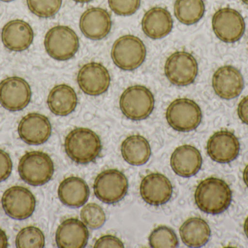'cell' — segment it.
Returning <instances> with one entry per match:
<instances>
[{
    "label": "cell",
    "mask_w": 248,
    "mask_h": 248,
    "mask_svg": "<svg viewBox=\"0 0 248 248\" xmlns=\"http://www.w3.org/2000/svg\"><path fill=\"white\" fill-rule=\"evenodd\" d=\"M195 201L202 212L218 215L230 208L232 201V192L224 181L210 177L202 181L197 186Z\"/></svg>",
    "instance_id": "cell-1"
},
{
    "label": "cell",
    "mask_w": 248,
    "mask_h": 248,
    "mask_svg": "<svg viewBox=\"0 0 248 248\" xmlns=\"http://www.w3.org/2000/svg\"><path fill=\"white\" fill-rule=\"evenodd\" d=\"M65 153L71 160L81 165L94 162L102 151V143L96 132L88 128L71 131L64 142Z\"/></svg>",
    "instance_id": "cell-2"
},
{
    "label": "cell",
    "mask_w": 248,
    "mask_h": 248,
    "mask_svg": "<svg viewBox=\"0 0 248 248\" xmlns=\"http://www.w3.org/2000/svg\"><path fill=\"white\" fill-rule=\"evenodd\" d=\"M54 171L55 167L52 159L42 151L26 153L19 162L20 177L31 186H40L46 184L53 176Z\"/></svg>",
    "instance_id": "cell-3"
},
{
    "label": "cell",
    "mask_w": 248,
    "mask_h": 248,
    "mask_svg": "<svg viewBox=\"0 0 248 248\" xmlns=\"http://www.w3.org/2000/svg\"><path fill=\"white\" fill-rule=\"evenodd\" d=\"M111 58L116 66L131 71L141 66L147 56V48L141 39L134 35H124L112 47Z\"/></svg>",
    "instance_id": "cell-4"
},
{
    "label": "cell",
    "mask_w": 248,
    "mask_h": 248,
    "mask_svg": "<svg viewBox=\"0 0 248 248\" xmlns=\"http://www.w3.org/2000/svg\"><path fill=\"white\" fill-rule=\"evenodd\" d=\"M45 50L48 55L59 61H68L75 56L79 48L78 35L66 26H54L45 36Z\"/></svg>",
    "instance_id": "cell-5"
},
{
    "label": "cell",
    "mask_w": 248,
    "mask_h": 248,
    "mask_svg": "<svg viewBox=\"0 0 248 248\" xmlns=\"http://www.w3.org/2000/svg\"><path fill=\"white\" fill-rule=\"evenodd\" d=\"M119 106L125 117L133 121L143 120L153 112L154 96L144 86H131L125 89L121 96Z\"/></svg>",
    "instance_id": "cell-6"
},
{
    "label": "cell",
    "mask_w": 248,
    "mask_h": 248,
    "mask_svg": "<svg viewBox=\"0 0 248 248\" xmlns=\"http://www.w3.org/2000/svg\"><path fill=\"white\" fill-rule=\"evenodd\" d=\"M166 118L170 128L178 132L195 131L202 122V113L199 105L189 99L173 100L166 109Z\"/></svg>",
    "instance_id": "cell-7"
},
{
    "label": "cell",
    "mask_w": 248,
    "mask_h": 248,
    "mask_svg": "<svg viewBox=\"0 0 248 248\" xmlns=\"http://www.w3.org/2000/svg\"><path fill=\"white\" fill-rule=\"evenodd\" d=\"M94 195L101 202L108 205L117 203L128 192V179L116 169L104 170L98 175L93 185Z\"/></svg>",
    "instance_id": "cell-8"
},
{
    "label": "cell",
    "mask_w": 248,
    "mask_h": 248,
    "mask_svg": "<svg viewBox=\"0 0 248 248\" xmlns=\"http://www.w3.org/2000/svg\"><path fill=\"white\" fill-rule=\"evenodd\" d=\"M166 78L173 85L185 87L195 82L198 74V64L192 54L185 51L173 52L164 66Z\"/></svg>",
    "instance_id": "cell-9"
},
{
    "label": "cell",
    "mask_w": 248,
    "mask_h": 248,
    "mask_svg": "<svg viewBox=\"0 0 248 248\" xmlns=\"http://www.w3.org/2000/svg\"><path fill=\"white\" fill-rule=\"evenodd\" d=\"M212 28L216 36L220 40L226 43H234L244 35L246 22L237 10L224 7L214 13Z\"/></svg>",
    "instance_id": "cell-10"
},
{
    "label": "cell",
    "mask_w": 248,
    "mask_h": 248,
    "mask_svg": "<svg viewBox=\"0 0 248 248\" xmlns=\"http://www.w3.org/2000/svg\"><path fill=\"white\" fill-rule=\"evenodd\" d=\"M1 205L4 212L10 218L25 220L33 215L36 208V199L26 188L14 186L4 192Z\"/></svg>",
    "instance_id": "cell-11"
},
{
    "label": "cell",
    "mask_w": 248,
    "mask_h": 248,
    "mask_svg": "<svg viewBox=\"0 0 248 248\" xmlns=\"http://www.w3.org/2000/svg\"><path fill=\"white\" fill-rule=\"evenodd\" d=\"M31 99L29 83L19 77H10L0 82V104L10 112L24 109Z\"/></svg>",
    "instance_id": "cell-12"
},
{
    "label": "cell",
    "mask_w": 248,
    "mask_h": 248,
    "mask_svg": "<svg viewBox=\"0 0 248 248\" xmlns=\"http://www.w3.org/2000/svg\"><path fill=\"white\" fill-rule=\"evenodd\" d=\"M110 80L107 68L97 62L84 64L77 75L80 89L88 96H97L106 93L110 87Z\"/></svg>",
    "instance_id": "cell-13"
},
{
    "label": "cell",
    "mask_w": 248,
    "mask_h": 248,
    "mask_svg": "<svg viewBox=\"0 0 248 248\" xmlns=\"http://www.w3.org/2000/svg\"><path fill=\"white\" fill-rule=\"evenodd\" d=\"M238 138L229 131H220L210 137L207 144V153L211 160L221 164L232 163L240 154Z\"/></svg>",
    "instance_id": "cell-14"
},
{
    "label": "cell",
    "mask_w": 248,
    "mask_h": 248,
    "mask_svg": "<svg viewBox=\"0 0 248 248\" xmlns=\"http://www.w3.org/2000/svg\"><path fill=\"white\" fill-rule=\"evenodd\" d=\"M17 132L22 141L31 146L45 144L50 138L52 125L49 119L39 113H30L19 122Z\"/></svg>",
    "instance_id": "cell-15"
},
{
    "label": "cell",
    "mask_w": 248,
    "mask_h": 248,
    "mask_svg": "<svg viewBox=\"0 0 248 248\" xmlns=\"http://www.w3.org/2000/svg\"><path fill=\"white\" fill-rule=\"evenodd\" d=\"M212 86L218 97L224 100H232L238 97L244 90V78L235 67L224 66L214 73Z\"/></svg>",
    "instance_id": "cell-16"
},
{
    "label": "cell",
    "mask_w": 248,
    "mask_h": 248,
    "mask_svg": "<svg viewBox=\"0 0 248 248\" xmlns=\"http://www.w3.org/2000/svg\"><path fill=\"white\" fill-rule=\"evenodd\" d=\"M140 195L146 203L160 206L167 203L172 197L173 187L169 179L160 173H150L141 180Z\"/></svg>",
    "instance_id": "cell-17"
},
{
    "label": "cell",
    "mask_w": 248,
    "mask_h": 248,
    "mask_svg": "<svg viewBox=\"0 0 248 248\" xmlns=\"http://www.w3.org/2000/svg\"><path fill=\"white\" fill-rule=\"evenodd\" d=\"M111 16L107 10L100 7H92L86 10L80 17L81 33L92 40L106 38L112 29Z\"/></svg>",
    "instance_id": "cell-18"
},
{
    "label": "cell",
    "mask_w": 248,
    "mask_h": 248,
    "mask_svg": "<svg viewBox=\"0 0 248 248\" xmlns=\"http://www.w3.org/2000/svg\"><path fill=\"white\" fill-rule=\"evenodd\" d=\"M1 42L9 50L22 52L29 49L34 39L29 23L20 19L10 20L1 29Z\"/></svg>",
    "instance_id": "cell-19"
},
{
    "label": "cell",
    "mask_w": 248,
    "mask_h": 248,
    "mask_svg": "<svg viewBox=\"0 0 248 248\" xmlns=\"http://www.w3.org/2000/svg\"><path fill=\"white\" fill-rule=\"evenodd\" d=\"M90 233L87 226L77 218H68L61 223L55 234L60 248H84L88 243Z\"/></svg>",
    "instance_id": "cell-20"
},
{
    "label": "cell",
    "mask_w": 248,
    "mask_h": 248,
    "mask_svg": "<svg viewBox=\"0 0 248 248\" xmlns=\"http://www.w3.org/2000/svg\"><path fill=\"white\" fill-rule=\"evenodd\" d=\"M170 167L177 176L189 178L195 176L202 167V158L198 149L191 145L177 147L172 153Z\"/></svg>",
    "instance_id": "cell-21"
},
{
    "label": "cell",
    "mask_w": 248,
    "mask_h": 248,
    "mask_svg": "<svg viewBox=\"0 0 248 248\" xmlns=\"http://www.w3.org/2000/svg\"><path fill=\"white\" fill-rule=\"evenodd\" d=\"M173 21L169 10L155 7L146 12L141 20V29L150 39H160L171 32Z\"/></svg>",
    "instance_id": "cell-22"
},
{
    "label": "cell",
    "mask_w": 248,
    "mask_h": 248,
    "mask_svg": "<svg viewBox=\"0 0 248 248\" xmlns=\"http://www.w3.org/2000/svg\"><path fill=\"white\" fill-rule=\"evenodd\" d=\"M58 198L63 205L70 208H78L88 200L90 189L85 181L77 176L64 179L59 185Z\"/></svg>",
    "instance_id": "cell-23"
},
{
    "label": "cell",
    "mask_w": 248,
    "mask_h": 248,
    "mask_svg": "<svg viewBox=\"0 0 248 248\" xmlns=\"http://www.w3.org/2000/svg\"><path fill=\"white\" fill-rule=\"evenodd\" d=\"M48 107L57 116H66L75 111L78 97L75 90L68 84L55 86L47 97Z\"/></svg>",
    "instance_id": "cell-24"
},
{
    "label": "cell",
    "mask_w": 248,
    "mask_h": 248,
    "mask_svg": "<svg viewBox=\"0 0 248 248\" xmlns=\"http://www.w3.org/2000/svg\"><path fill=\"white\" fill-rule=\"evenodd\" d=\"M181 239L189 248H201L209 241L211 229L202 218L193 217L185 221L179 229Z\"/></svg>",
    "instance_id": "cell-25"
},
{
    "label": "cell",
    "mask_w": 248,
    "mask_h": 248,
    "mask_svg": "<svg viewBox=\"0 0 248 248\" xmlns=\"http://www.w3.org/2000/svg\"><path fill=\"white\" fill-rule=\"evenodd\" d=\"M122 157L131 165L146 164L151 156V147L147 140L140 135L127 137L121 147Z\"/></svg>",
    "instance_id": "cell-26"
},
{
    "label": "cell",
    "mask_w": 248,
    "mask_h": 248,
    "mask_svg": "<svg viewBox=\"0 0 248 248\" xmlns=\"http://www.w3.org/2000/svg\"><path fill=\"white\" fill-rule=\"evenodd\" d=\"M175 17L186 26L195 24L204 16L205 12L203 0H176L174 3Z\"/></svg>",
    "instance_id": "cell-27"
},
{
    "label": "cell",
    "mask_w": 248,
    "mask_h": 248,
    "mask_svg": "<svg viewBox=\"0 0 248 248\" xmlns=\"http://www.w3.org/2000/svg\"><path fill=\"white\" fill-rule=\"evenodd\" d=\"M148 240L150 247L153 248H174L179 245L176 233L166 226L155 229L149 236Z\"/></svg>",
    "instance_id": "cell-28"
},
{
    "label": "cell",
    "mask_w": 248,
    "mask_h": 248,
    "mask_svg": "<svg viewBox=\"0 0 248 248\" xmlns=\"http://www.w3.org/2000/svg\"><path fill=\"white\" fill-rule=\"evenodd\" d=\"M45 246L43 232L37 227H27L19 231L16 239L17 248H42Z\"/></svg>",
    "instance_id": "cell-29"
},
{
    "label": "cell",
    "mask_w": 248,
    "mask_h": 248,
    "mask_svg": "<svg viewBox=\"0 0 248 248\" xmlns=\"http://www.w3.org/2000/svg\"><path fill=\"white\" fill-rule=\"evenodd\" d=\"M62 0H26L29 10L42 18L53 17L61 10Z\"/></svg>",
    "instance_id": "cell-30"
},
{
    "label": "cell",
    "mask_w": 248,
    "mask_h": 248,
    "mask_svg": "<svg viewBox=\"0 0 248 248\" xmlns=\"http://www.w3.org/2000/svg\"><path fill=\"white\" fill-rule=\"evenodd\" d=\"M81 221L92 230L101 228L106 221V215L103 208L95 203L86 205L81 211Z\"/></svg>",
    "instance_id": "cell-31"
},
{
    "label": "cell",
    "mask_w": 248,
    "mask_h": 248,
    "mask_svg": "<svg viewBox=\"0 0 248 248\" xmlns=\"http://www.w3.org/2000/svg\"><path fill=\"white\" fill-rule=\"evenodd\" d=\"M110 10L118 16H130L136 13L141 5V0H108Z\"/></svg>",
    "instance_id": "cell-32"
},
{
    "label": "cell",
    "mask_w": 248,
    "mask_h": 248,
    "mask_svg": "<svg viewBox=\"0 0 248 248\" xmlns=\"http://www.w3.org/2000/svg\"><path fill=\"white\" fill-rule=\"evenodd\" d=\"M13 163L10 155L0 149V182L7 180L12 173Z\"/></svg>",
    "instance_id": "cell-33"
},
{
    "label": "cell",
    "mask_w": 248,
    "mask_h": 248,
    "mask_svg": "<svg viewBox=\"0 0 248 248\" xmlns=\"http://www.w3.org/2000/svg\"><path fill=\"white\" fill-rule=\"evenodd\" d=\"M94 248H124L123 242L113 235H105L99 238L94 243Z\"/></svg>",
    "instance_id": "cell-34"
},
{
    "label": "cell",
    "mask_w": 248,
    "mask_h": 248,
    "mask_svg": "<svg viewBox=\"0 0 248 248\" xmlns=\"http://www.w3.org/2000/svg\"><path fill=\"white\" fill-rule=\"evenodd\" d=\"M237 114L240 120L248 125V96L242 99L237 108Z\"/></svg>",
    "instance_id": "cell-35"
},
{
    "label": "cell",
    "mask_w": 248,
    "mask_h": 248,
    "mask_svg": "<svg viewBox=\"0 0 248 248\" xmlns=\"http://www.w3.org/2000/svg\"><path fill=\"white\" fill-rule=\"evenodd\" d=\"M8 247V240L7 235L3 230L0 229V248Z\"/></svg>",
    "instance_id": "cell-36"
},
{
    "label": "cell",
    "mask_w": 248,
    "mask_h": 248,
    "mask_svg": "<svg viewBox=\"0 0 248 248\" xmlns=\"http://www.w3.org/2000/svg\"><path fill=\"white\" fill-rule=\"evenodd\" d=\"M243 181H244L245 183L248 188V164L245 167L244 171H243Z\"/></svg>",
    "instance_id": "cell-37"
},
{
    "label": "cell",
    "mask_w": 248,
    "mask_h": 248,
    "mask_svg": "<svg viewBox=\"0 0 248 248\" xmlns=\"http://www.w3.org/2000/svg\"><path fill=\"white\" fill-rule=\"evenodd\" d=\"M244 231L246 237H247L248 239V217L247 218H246V221H245Z\"/></svg>",
    "instance_id": "cell-38"
},
{
    "label": "cell",
    "mask_w": 248,
    "mask_h": 248,
    "mask_svg": "<svg viewBox=\"0 0 248 248\" xmlns=\"http://www.w3.org/2000/svg\"><path fill=\"white\" fill-rule=\"evenodd\" d=\"M74 1L77 3H88L93 0H74Z\"/></svg>",
    "instance_id": "cell-39"
},
{
    "label": "cell",
    "mask_w": 248,
    "mask_h": 248,
    "mask_svg": "<svg viewBox=\"0 0 248 248\" xmlns=\"http://www.w3.org/2000/svg\"><path fill=\"white\" fill-rule=\"evenodd\" d=\"M0 1H4V2H10V1H15V0H0Z\"/></svg>",
    "instance_id": "cell-40"
},
{
    "label": "cell",
    "mask_w": 248,
    "mask_h": 248,
    "mask_svg": "<svg viewBox=\"0 0 248 248\" xmlns=\"http://www.w3.org/2000/svg\"><path fill=\"white\" fill-rule=\"evenodd\" d=\"M243 1V3H245V4H247L248 5V0H242Z\"/></svg>",
    "instance_id": "cell-41"
}]
</instances>
